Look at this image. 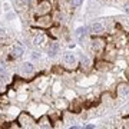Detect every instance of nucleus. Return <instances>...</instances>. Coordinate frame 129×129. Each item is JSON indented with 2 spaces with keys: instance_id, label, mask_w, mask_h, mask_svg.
Here are the masks:
<instances>
[{
  "instance_id": "obj_1",
  "label": "nucleus",
  "mask_w": 129,
  "mask_h": 129,
  "mask_svg": "<svg viewBox=\"0 0 129 129\" xmlns=\"http://www.w3.org/2000/svg\"><path fill=\"white\" fill-rule=\"evenodd\" d=\"M50 9H52V5L47 0H42L36 7V14L39 17H40V16H45V14H49L50 13Z\"/></svg>"
},
{
  "instance_id": "obj_2",
  "label": "nucleus",
  "mask_w": 129,
  "mask_h": 129,
  "mask_svg": "<svg viewBox=\"0 0 129 129\" xmlns=\"http://www.w3.org/2000/svg\"><path fill=\"white\" fill-rule=\"evenodd\" d=\"M63 63L68 66V68H76V64H78V59H76V56L73 55V53H64L63 55Z\"/></svg>"
},
{
  "instance_id": "obj_3",
  "label": "nucleus",
  "mask_w": 129,
  "mask_h": 129,
  "mask_svg": "<svg viewBox=\"0 0 129 129\" xmlns=\"http://www.w3.org/2000/svg\"><path fill=\"white\" fill-rule=\"evenodd\" d=\"M19 123H20V126H23V128H32V126H35V125H33L35 120H33L27 113H22L20 118H19Z\"/></svg>"
},
{
  "instance_id": "obj_4",
  "label": "nucleus",
  "mask_w": 129,
  "mask_h": 129,
  "mask_svg": "<svg viewBox=\"0 0 129 129\" xmlns=\"http://www.w3.org/2000/svg\"><path fill=\"white\" fill-rule=\"evenodd\" d=\"M50 24H52V17L49 14L40 16V19L37 20V26H42V27H49Z\"/></svg>"
},
{
  "instance_id": "obj_5",
  "label": "nucleus",
  "mask_w": 129,
  "mask_h": 129,
  "mask_svg": "<svg viewBox=\"0 0 129 129\" xmlns=\"http://www.w3.org/2000/svg\"><path fill=\"white\" fill-rule=\"evenodd\" d=\"M59 52V45L57 43H49V47H47V53L50 57H55Z\"/></svg>"
},
{
  "instance_id": "obj_6",
  "label": "nucleus",
  "mask_w": 129,
  "mask_h": 129,
  "mask_svg": "<svg viewBox=\"0 0 129 129\" xmlns=\"http://www.w3.org/2000/svg\"><path fill=\"white\" fill-rule=\"evenodd\" d=\"M33 70H35V68H33V64L30 62H24L22 64V73L23 75H30L33 73Z\"/></svg>"
},
{
  "instance_id": "obj_7",
  "label": "nucleus",
  "mask_w": 129,
  "mask_h": 129,
  "mask_svg": "<svg viewBox=\"0 0 129 129\" xmlns=\"http://www.w3.org/2000/svg\"><path fill=\"white\" fill-rule=\"evenodd\" d=\"M129 93V85L128 83H120L118 86V95L119 96H126Z\"/></svg>"
},
{
  "instance_id": "obj_8",
  "label": "nucleus",
  "mask_w": 129,
  "mask_h": 129,
  "mask_svg": "<svg viewBox=\"0 0 129 129\" xmlns=\"http://www.w3.org/2000/svg\"><path fill=\"white\" fill-rule=\"evenodd\" d=\"M90 30H92L95 35H101V33L105 32V27H103L102 23H93L92 26H90Z\"/></svg>"
},
{
  "instance_id": "obj_9",
  "label": "nucleus",
  "mask_w": 129,
  "mask_h": 129,
  "mask_svg": "<svg viewBox=\"0 0 129 129\" xmlns=\"http://www.w3.org/2000/svg\"><path fill=\"white\" fill-rule=\"evenodd\" d=\"M86 32H88V27H79L78 30H76V36H78V39L80 42H83V37H85V35H86Z\"/></svg>"
},
{
  "instance_id": "obj_10",
  "label": "nucleus",
  "mask_w": 129,
  "mask_h": 129,
  "mask_svg": "<svg viewBox=\"0 0 129 129\" xmlns=\"http://www.w3.org/2000/svg\"><path fill=\"white\" fill-rule=\"evenodd\" d=\"M80 63H82L83 68H86V69H88L92 62H90V59L88 57V55H82V56H80Z\"/></svg>"
},
{
  "instance_id": "obj_11",
  "label": "nucleus",
  "mask_w": 129,
  "mask_h": 129,
  "mask_svg": "<svg viewBox=\"0 0 129 129\" xmlns=\"http://www.w3.org/2000/svg\"><path fill=\"white\" fill-rule=\"evenodd\" d=\"M103 45H105V43H103L102 39H95V40L92 42V46H93L95 50H101L102 47H103Z\"/></svg>"
},
{
  "instance_id": "obj_12",
  "label": "nucleus",
  "mask_w": 129,
  "mask_h": 129,
  "mask_svg": "<svg viewBox=\"0 0 129 129\" xmlns=\"http://www.w3.org/2000/svg\"><path fill=\"white\" fill-rule=\"evenodd\" d=\"M12 53H13V56H16V57H20V56L24 53V49L22 46H14L13 50H12Z\"/></svg>"
},
{
  "instance_id": "obj_13",
  "label": "nucleus",
  "mask_w": 129,
  "mask_h": 129,
  "mask_svg": "<svg viewBox=\"0 0 129 129\" xmlns=\"http://www.w3.org/2000/svg\"><path fill=\"white\" fill-rule=\"evenodd\" d=\"M39 126L40 128H50V120H47V116H43L40 120H39Z\"/></svg>"
},
{
  "instance_id": "obj_14",
  "label": "nucleus",
  "mask_w": 129,
  "mask_h": 129,
  "mask_svg": "<svg viewBox=\"0 0 129 129\" xmlns=\"http://www.w3.org/2000/svg\"><path fill=\"white\" fill-rule=\"evenodd\" d=\"M98 69H99V70H108V69H111V63L99 62V63H98Z\"/></svg>"
},
{
  "instance_id": "obj_15",
  "label": "nucleus",
  "mask_w": 129,
  "mask_h": 129,
  "mask_svg": "<svg viewBox=\"0 0 129 129\" xmlns=\"http://www.w3.org/2000/svg\"><path fill=\"white\" fill-rule=\"evenodd\" d=\"M69 5L72 7H79V6L82 5V0H69Z\"/></svg>"
},
{
  "instance_id": "obj_16",
  "label": "nucleus",
  "mask_w": 129,
  "mask_h": 129,
  "mask_svg": "<svg viewBox=\"0 0 129 129\" xmlns=\"http://www.w3.org/2000/svg\"><path fill=\"white\" fill-rule=\"evenodd\" d=\"M30 57H32V60H39L40 59V55H39V52H32Z\"/></svg>"
},
{
  "instance_id": "obj_17",
  "label": "nucleus",
  "mask_w": 129,
  "mask_h": 129,
  "mask_svg": "<svg viewBox=\"0 0 129 129\" xmlns=\"http://www.w3.org/2000/svg\"><path fill=\"white\" fill-rule=\"evenodd\" d=\"M6 72V64L0 62V73H5Z\"/></svg>"
},
{
  "instance_id": "obj_18",
  "label": "nucleus",
  "mask_w": 129,
  "mask_h": 129,
  "mask_svg": "<svg viewBox=\"0 0 129 129\" xmlns=\"http://www.w3.org/2000/svg\"><path fill=\"white\" fill-rule=\"evenodd\" d=\"M123 9H125V12H128V13H129V0H126V2H125Z\"/></svg>"
},
{
  "instance_id": "obj_19",
  "label": "nucleus",
  "mask_w": 129,
  "mask_h": 129,
  "mask_svg": "<svg viewBox=\"0 0 129 129\" xmlns=\"http://www.w3.org/2000/svg\"><path fill=\"white\" fill-rule=\"evenodd\" d=\"M85 128H86V129H93V128H95V126H93V125H86Z\"/></svg>"
}]
</instances>
